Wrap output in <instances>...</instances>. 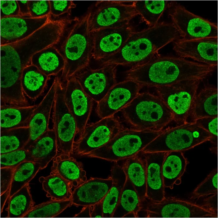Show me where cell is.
I'll return each instance as SVG.
<instances>
[{
	"instance_id": "44dd1931",
	"label": "cell",
	"mask_w": 218,
	"mask_h": 218,
	"mask_svg": "<svg viewBox=\"0 0 218 218\" xmlns=\"http://www.w3.org/2000/svg\"><path fill=\"white\" fill-rule=\"evenodd\" d=\"M112 182L111 176L106 179L91 178L74 189L71 199L72 204L77 206H89L101 201Z\"/></svg>"
},
{
	"instance_id": "7402d4cb",
	"label": "cell",
	"mask_w": 218,
	"mask_h": 218,
	"mask_svg": "<svg viewBox=\"0 0 218 218\" xmlns=\"http://www.w3.org/2000/svg\"><path fill=\"white\" fill-rule=\"evenodd\" d=\"M217 88L213 85L205 86L194 97L190 109V122L207 117H217Z\"/></svg>"
},
{
	"instance_id": "4316f807",
	"label": "cell",
	"mask_w": 218,
	"mask_h": 218,
	"mask_svg": "<svg viewBox=\"0 0 218 218\" xmlns=\"http://www.w3.org/2000/svg\"><path fill=\"white\" fill-rule=\"evenodd\" d=\"M64 59L59 50L52 45L34 54L31 59V64L37 67L48 76H56L64 69Z\"/></svg>"
},
{
	"instance_id": "52a82bcc",
	"label": "cell",
	"mask_w": 218,
	"mask_h": 218,
	"mask_svg": "<svg viewBox=\"0 0 218 218\" xmlns=\"http://www.w3.org/2000/svg\"><path fill=\"white\" fill-rule=\"evenodd\" d=\"M64 89L59 77L53 104V129L56 136L58 152L71 155L73 154L74 139L78 134V128L76 120L66 104Z\"/></svg>"
},
{
	"instance_id": "9a60e30c",
	"label": "cell",
	"mask_w": 218,
	"mask_h": 218,
	"mask_svg": "<svg viewBox=\"0 0 218 218\" xmlns=\"http://www.w3.org/2000/svg\"><path fill=\"white\" fill-rule=\"evenodd\" d=\"M134 31L133 27L128 24L91 32L93 45L92 57L99 61L115 54L122 48Z\"/></svg>"
},
{
	"instance_id": "1f68e13d",
	"label": "cell",
	"mask_w": 218,
	"mask_h": 218,
	"mask_svg": "<svg viewBox=\"0 0 218 218\" xmlns=\"http://www.w3.org/2000/svg\"><path fill=\"white\" fill-rule=\"evenodd\" d=\"M46 196L52 200L62 201L70 199L73 185L59 175L51 172L50 175L39 179Z\"/></svg>"
},
{
	"instance_id": "d6a6232c",
	"label": "cell",
	"mask_w": 218,
	"mask_h": 218,
	"mask_svg": "<svg viewBox=\"0 0 218 218\" xmlns=\"http://www.w3.org/2000/svg\"><path fill=\"white\" fill-rule=\"evenodd\" d=\"M142 21L149 27L157 25L169 2L166 0H140L133 2Z\"/></svg>"
},
{
	"instance_id": "ee69618b",
	"label": "cell",
	"mask_w": 218,
	"mask_h": 218,
	"mask_svg": "<svg viewBox=\"0 0 218 218\" xmlns=\"http://www.w3.org/2000/svg\"><path fill=\"white\" fill-rule=\"evenodd\" d=\"M15 168H0V195L10 188Z\"/></svg>"
},
{
	"instance_id": "836d02e7",
	"label": "cell",
	"mask_w": 218,
	"mask_h": 218,
	"mask_svg": "<svg viewBox=\"0 0 218 218\" xmlns=\"http://www.w3.org/2000/svg\"><path fill=\"white\" fill-rule=\"evenodd\" d=\"M29 183L25 185L9 198L6 210L9 218H22L34 206Z\"/></svg>"
},
{
	"instance_id": "7c38bea8",
	"label": "cell",
	"mask_w": 218,
	"mask_h": 218,
	"mask_svg": "<svg viewBox=\"0 0 218 218\" xmlns=\"http://www.w3.org/2000/svg\"><path fill=\"white\" fill-rule=\"evenodd\" d=\"M146 217L149 218H217V214L205 207L175 197H166L159 202L147 203Z\"/></svg>"
},
{
	"instance_id": "484cf974",
	"label": "cell",
	"mask_w": 218,
	"mask_h": 218,
	"mask_svg": "<svg viewBox=\"0 0 218 218\" xmlns=\"http://www.w3.org/2000/svg\"><path fill=\"white\" fill-rule=\"evenodd\" d=\"M139 154L125 160L121 166L143 202L146 198V162L143 154Z\"/></svg>"
},
{
	"instance_id": "4dcf8cb0",
	"label": "cell",
	"mask_w": 218,
	"mask_h": 218,
	"mask_svg": "<svg viewBox=\"0 0 218 218\" xmlns=\"http://www.w3.org/2000/svg\"><path fill=\"white\" fill-rule=\"evenodd\" d=\"M143 208L142 202L138 194L126 178L119 202L112 217H125L131 213L137 217Z\"/></svg>"
},
{
	"instance_id": "603a6c76",
	"label": "cell",
	"mask_w": 218,
	"mask_h": 218,
	"mask_svg": "<svg viewBox=\"0 0 218 218\" xmlns=\"http://www.w3.org/2000/svg\"><path fill=\"white\" fill-rule=\"evenodd\" d=\"M51 172L59 175L75 187L87 179L82 163L66 154H59L54 159Z\"/></svg>"
},
{
	"instance_id": "f6af8a7d",
	"label": "cell",
	"mask_w": 218,
	"mask_h": 218,
	"mask_svg": "<svg viewBox=\"0 0 218 218\" xmlns=\"http://www.w3.org/2000/svg\"><path fill=\"white\" fill-rule=\"evenodd\" d=\"M203 205L207 209L217 214V193L212 195L203 200Z\"/></svg>"
},
{
	"instance_id": "cb8c5ba5",
	"label": "cell",
	"mask_w": 218,
	"mask_h": 218,
	"mask_svg": "<svg viewBox=\"0 0 218 218\" xmlns=\"http://www.w3.org/2000/svg\"><path fill=\"white\" fill-rule=\"evenodd\" d=\"M33 161L39 163L40 169L45 168L58 154L56 139L54 129H48L26 149Z\"/></svg>"
},
{
	"instance_id": "ba28073f",
	"label": "cell",
	"mask_w": 218,
	"mask_h": 218,
	"mask_svg": "<svg viewBox=\"0 0 218 218\" xmlns=\"http://www.w3.org/2000/svg\"><path fill=\"white\" fill-rule=\"evenodd\" d=\"M200 81L185 80L156 88L158 95L171 112L173 121L178 125L189 122L190 109Z\"/></svg>"
},
{
	"instance_id": "5b68a950",
	"label": "cell",
	"mask_w": 218,
	"mask_h": 218,
	"mask_svg": "<svg viewBox=\"0 0 218 218\" xmlns=\"http://www.w3.org/2000/svg\"><path fill=\"white\" fill-rule=\"evenodd\" d=\"M163 130H139L124 127L106 144L83 156L114 162L125 160L141 152Z\"/></svg>"
},
{
	"instance_id": "30bf717a",
	"label": "cell",
	"mask_w": 218,
	"mask_h": 218,
	"mask_svg": "<svg viewBox=\"0 0 218 218\" xmlns=\"http://www.w3.org/2000/svg\"><path fill=\"white\" fill-rule=\"evenodd\" d=\"M124 127L119 118L115 115L87 124L74 142L73 154L83 156L102 147Z\"/></svg>"
},
{
	"instance_id": "3957f363",
	"label": "cell",
	"mask_w": 218,
	"mask_h": 218,
	"mask_svg": "<svg viewBox=\"0 0 218 218\" xmlns=\"http://www.w3.org/2000/svg\"><path fill=\"white\" fill-rule=\"evenodd\" d=\"M121 111L125 122L137 130L162 131L173 121L171 112L159 96L149 92L139 93Z\"/></svg>"
},
{
	"instance_id": "5bb4252c",
	"label": "cell",
	"mask_w": 218,
	"mask_h": 218,
	"mask_svg": "<svg viewBox=\"0 0 218 218\" xmlns=\"http://www.w3.org/2000/svg\"><path fill=\"white\" fill-rule=\"evenodd\" d=\"M142 88L130 79L117 83L97 103L96 110L98 116L101 119L115 115L134 99Z\"/></svg>"
},
{
	"instance_id": "6da1fadb",
	"label": "cell",
	"mask_w": 218,
	"mask_h": 218,
	"mask_svg": "<svg viewBox=\"0 0 218 218\" xmlns=\"http://www.w3.org/2000/svg\"><path fill=\"white\" fill-rule=\"evenodd\" d=\"M216 68L180 56L159 54L145 63L131 67L126 72V79L136 82L142 87L156 88L185 80L202 81Z\"/></svg>"
},
{
	"instance_id": "7a4b0ae2",
	"label": "cell",
	"mask_w": 218,
	"mask_h": 218,
	"mask_svg": "<svg viewBox=\"0 0 218 218\" xmlns=\"http://www.w3.org/2000/svg\"><path fill=\"white\" fill-rule=\"evenodd\" d=\"M181 38L172 23H158L134 31L119 51L100 61L102 66L113 64L130 68L137 66L148 61L159 54L160 49Z\"/></svg>"
},
{
	"instance_id": "f546056e",
	"label": "cell",
	"mask_w": 218,
	"mask_h": 218,
	"mask_svg": "<svg viewBox=\"0 0 218 218\" xmlns=\"http://www.w3.org/2000/svg\"><path fill=\"white\" fill-rule=\"evenodd\" d=\"M112 184L102 200L103 217H112L119 202L126 177L122 166L114 162L111 169Z\"/></svg>"
},
{
	"instance_id": "bcb514c9",
	"label": "cell",
	"mask_w": 218,
	"mask_h": 218,
	"mask_svg": "<svg viewBox=\"0 0 218 218\" xmlns=\"http://www.w3.org/2000/svg\"><path fill=\"white\" fill-rule=\"evenodd\" d=\"M91 217H103L102 201L90 206Z\"/></svg>"
},
{
	"instance_id": "8992f818",
	"label": "cell",
	"mask_w": 218,
	"mask_h": 218,
	"mask_svg": "<svg viewBox=\"0 0 218 218\" xmlns=\"http://www.w3.org/2000/svg\"><path fill=\"white\" fill-rule=\"evenodd\" d=\"M211 138L209 132L194 122H189L164 129L141 152H182L210 141Z\"/></svg>"
},
{
	"instance_id": "7dc6e473",
	"label": "cell",
	"mask_w": 218,
	"mask_h": 218,
	"mask_svg": "<svg viewBox=\"0 0 218 218\" xmlns=\"http://www.w3.org/2000/svg\"><path fill=\"white\" fill-rule=\"evenodd\" d=\"M17 2L19 5L20 16L30 17L29 0H17Z\"/></svg>"
},
{
	"instance_id": "e575fe53",
	"label": "cell",
	"mask_w": 218,
	"mask_h": 218,
	"mask_svg": "<svg viewBox=\"0 0 218 218\" xmlns=\"http://www.w3.org/2000/svg\"><path fill=\"white\" fill-rule=\"evenodd\" d=\"M0 154L23 149L29 141V127L17 128L1 131Z\"/></svg>"
},
{
	"instance_id": "b9f144b4",
	"label": "cell",
	"mask_w": 218,
	"mask_h": 218,
	"mask_svg": "<svg viewBox=\"0 0 218 218\" xmlns=\"http://www.w3.org/2000/svg\"><path fill=\"white\" fill-rule=\"evenodd\" d=\"M50 14L54 17L67 14L70 15L72 9L76 4L72 0H49Z\"/></svg>"
},
{
	"instance_id": "2e32d148",
	"label": "cell",
	"mask_w": 218,
	"mask_h": 218,
	"mask_svg": "<svg viewBox=\"0 0 218 218\" xmlns=\"http://www.w3.org/2000/svg\"><path fill=\"white\" fill-rule=\"evenodd\" d=\"M173 49L180 57L216 67L218 62L217 37L192 40L180 38L173 42Z\"/></svg>"
},
{
	"instance_id": "277c9868",
	"label": "cell",
	"mask_w": 218,
	"mask_h": 218,
	"mask_svg": "<svg viewBox=\"0 0 218 218\" xmlns=\"http://www.w3.org/2000/svg\"><path fill=\"white\" fill-rule=\"evenodd\" d=\"M90 17L88 9L81 18L74 19L61 47L59 51L65 63L61 76L63 81H66L89 65L93 48L92 33L89 31Z\"/></svg>"
},
{
	"instance_id": "d590c367",
	"label": "cell",
	"mask_w": 218,
	"mask_h": 218,
	"mask_svg": "<svg viewBox=\"0 0 218 218\" xmlns=\"http://www.w3.org/2000/svg\"><path fill=\"white\" fill-rule=\"evenodd\" d=\"M40 169V164L32 161H25L16 166L14 168L8 198L29 183Z\"/></svg>"
},
{
	"instance_id": "7bdbcfd3",
	"label": "cell",
	"mask_w": 218,
	"mask_h": 218,
	"mask_svg": "<svg viewBox=\"0 0 218 218\" xmlns=\"http://www.w3.org/2000/svg\"><path fill=\"white\" fill-rule=\"evenodd\" d=\"M0 18L20 16L17 0H1Z\"/></svg>"
},
{
	"instance_id": "c3c4849f",
	"label": "cell",
	"mask_w": 218,
	"mask_h": 218,
	"mask_svg": "<svg viewBox=\"0 0 218 218\" xmlns=\"http://www.w3.org/2000/svg\"><path fill=\"white\" fill-rule=\"evenodd\" d=\"M75 217H91L90 207L89 206H85L82 208L81 211L75 215Z\"/></svg>"
},
{
	"instance_id": "d6986e66",
	"label": "cell",
	"mask_w": 218,
	"mask_h": 218,
	"mask_svg": "<svg viewBox=\"0 0 218 218\" xmlns=\"http://www.w3.org/2000/svg\"><path fill=\"white\" fill-rule=\"evenodd\" d=\"M59 78H54L48 91L37 105L29 119L28 126L30 129V137L24 149L29 146L49 129L50 113L55 99Z\"/></svg>"
},
{
	"instance_id": "ffe728a7",
	"label": "cell",
	"mask_w": 218,
	"mask_h": 218,
	"mask_svg": "<svg viewBox=\"0 0 218 218\" xmlns=\"http://www.w3.org/2000/svg\"><path fill=\"white\" fill-rule=\"evenodd\" d=\"M142 153L146 162V198L153 201H160L165 197L162 167L166 152Z\"/></svg>"
},
{
	"instance_id": "60d3db41",
	"label": "cell",
	"mask_w": 218,
	"mask_h": 218,
	"mask_svg": "<svg viewBox=\"0 0 218 218\" xmlns=\"http://www.w3.org/2000/svg\"><path fill=\"white\" fill-rule=\"evenodd\" d=\"M30 17L39 18L51 15L49 0H29Z\"/></svg>"
},
{
	"instance_id": "f35d334b",
	"label": "cell",
	"mask_w": 218,
	"mask_h": 218,
	"mask_svg": "<svg viewBox=\"0 0 218 218\" xmlns=\"http://www.w3.org/2000/svg\"><path fill=\"white\" fill-rule=\"evenodd\" d=\"M26 161H34L29 152L24 148L0 154V168H15Z\"/></svg>"
},
{
	"instance_id": "ab89813d",
	"label": "cell",
	"mask_w": 218,
	"mask_h": 218,
	"mask_svg": "<svg viewBox=\"0 0 218 218\" xmlns=\"http://www.w3.org/2000/svg\"><path fill=\"white\" fill-rule=\"evenodd\" d=\"M193 122L211 134L212 138L210 141L216 147H217L218 117H203L197 119Z\"/></svg>"
},
{
	"instance_id": "681fc988",
	"label": "cell",
	"mask_w": 218,
	"mask_h": 218,
	"mask_svg": "<svg viewBox=\"0 0 218 218\" xmlns=\"http://www.w3.org/2000/svg\"><path fill=\"white\" fill-rule=\"evenodd\" d=\"M10 188L7 191L0 195V210L1 213L3 211L5 203L9 196Z\"/></svg>"
},
{
	"instance_id": "f1b7e54d",
	"label": "cell",
	"mask_w": 218,
	"mask_h": 218,
	"mask_svg": "<svg viewBox=\"0 0 218 218\" xmlns=\"http://www.w3.org/2000/svg\"><path fill=\"white\" fill-rule=\"evenodd\" d=\"M37 105L18 106L1 105V131L28 127L29 119Z\"/></svg>"
},
{
	"instance_id": "8fae6325",
	"label": "cell",
	"mask_w": 218,
	"mask_h": 218,
	"mask_svg": "<svg viewBox=\"0 0 218 218\" xmlns=\"http://www.w3.org/2000/svg\"><path fill=\"white\" fill-rule=\"evenodd\" d=\"M168 15L182 38L192 40L217 37V24L188 11L175 1L169 2Z\"/></svg>"
},
{
	"instance_id": "4fadbf2b",
	"label": "cell",
	"mask_w": 218,
	"mask_h": 218,
	"mask_svg": "<svg viewBox=\"0 0 218 218\" xmlns=\"http://www.w3.org/2000/svg\"><path fill=\"white\" fill-rule=\"evenodd\" d=\"M96 69L87 67L73 76L86 93L97 103L117 82V65L109 64Z\"/></svg>"
},
{
	"instance_id": "e0dca14e",
	"label": "cell",
	"mask_w": 218,
	"mask_h": 218,
	"mask_svg": "<svg viewBox=\"0 0 218 218\" xmlns=\"http://www.w3.org/2000/svg\"><path fill=\"white\" fill-rule=\"evenodd\" d=\"M64 98L69 109L76 120L80 136L87 124L94 101L74 76L66 81Z\"/></svg>"
},
{
	"instance_id": "ac0fdd59",
	"label": "cell",
	"mask_w": 218,
	"mask_h": 218,
	"mask_svg": "<svg viewBox=\"0 0 218 218\" xmlns=\"http://www.w3.org/2000/svg\"><path fill=\"white\" fill-rule=\"evenodd\" d=\"M51 19V15L39 18L18 16L0 18V46L25 39Z\"/></svg>"
},
{
	"instance_id": "74e56055",
	"label": "cell",
	"mask_w": 218,
	"mask_h": 218,
	"mask_svg": "<svg viewBox=\"0 0 218 218\" xmlns=\"http://www.w3.org/2000/svg\"><path fill=\"white\" fill-rule=\"evenodd\" d=\"M218 172L217 168L213 170L206 178L193 191L192 198L199 199L217 193Z\"/></svg>"
},
{
	"instance_id": "8d00e7d4",
	"label": "cell",
	"mask_w": 218,
	"mask_h": 218,
	"mask_svg": "<svg viewBox=\"0 0 218 218\" xmlns=\"http://www.w3.org/2000/svg\"><path fill=\"white\" fill-rule=\"evenodd\" d=\"M73 205L71 199L52 200L33 206L22 218L53 217Z\"/></svg>"
},
{
	"instance_id": "83f0119b",
	"label": "cell",
	"mask_w": 218,
	"mask_h": 218,
	"mask_svg": "<svg viewBox=\"0 0 218 218\" xmlns=\"http://www.w3.org/2000/svg\"><path fill=\"white\" fill-rule=\"evenodd\" d=\"M50 78L35 66L30 64L26 66L23 70L21 79L23 93L35 101L43 94Z\"/></svg>"
},
{
	"instance_id": "9c48e42d",
	"label": "cell",
	"mask_w": 218,
	"mask_h": 218,
	"mask_svg": "<svg viewBox=\"0 0 218 218\" xmlns=\"http://www.w3.org/2000/svg\"><path fill=\"white\" fill-rule=\"evenodd\" d=\"M88 10L90 12L89 27L90 32L126 25L138 15L133 2L128 4L119 1H99Z\"/></svg>"
},
{
	"instance_id": "d4e9b609",
	"label": "cell",
	"mask_w": 218,
	"mask_h": 218,
	"mask_svg": "<svg viewBox=\"0 0 218 218\" xmlns=\"http://www.w3.org/2000/svg\"><path fill=\"white\" fill-rule=\"evenodd\" d=\"M189 163L182 152H166L163 163L162 173L165 187L173 189L174 184L181 182V177Z\"/></svg>"
}]
</instances>
